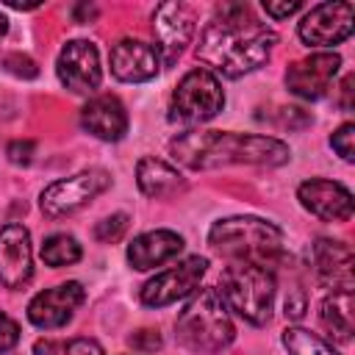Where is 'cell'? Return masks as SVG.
<instances>
[{"label":"cell","mask_w":355,"mask_h":355,"mask_svg":"<svg viewBox=\"0 0 355 355\" xmlns=\"http://www.w3.org/2000/svg\"><path fill=\"white\" fill-rule=\"evenodd\" d=\"M136 183L141 194L155 197V200H166V197L186 191V178L172 164L161 158H150V155L136 164Z\"/></svg>","instance_id":"ffe728a7"},{"label":"cell","mask_w":355,"mask_h":355,"mask_svg":"<svg viewBox=\"0 0 355 355\" xmlns=\"http://www.w3.org/2000/svg\"><path fill=\"white\" fill-rule=\"evenodd\" d=\"M222 108H225V92L219 78L211 69L197 67L186 72L175 86L169 103V119L180 125H202L214 119Z\"/></svg>","instance_id":"8992f818"},{"label":"cell","mask_w":355,"mask_h":355,"mask_svg":"<svg viewBox=\"0 0 355 355\" xmlns=\"http://www.w3.org/2000/svg\"><path fill=\"white\" fill-rule=\"evenodd\" d=\"M283 344H286L288 355H338L324 338H319L316 333H311L305 327H286Z\"/></svg>","instance_id":"603a6c76"},{"label":"cell","mask_w":355,"mask_h":355,"mask_svg":"<svg viewBox=\"0 0 355 355\" xmlns=\"http://www.w3.org/2000/svg\"><path fill=\"white\" fill-rule=\"evenodd\" d=\"M311 261H313V272H316L322 286H327L333 294H352V286H355V272H352L355 255L344 241L319 239L313 244Z\"/></svg>","instance_id":"5bb4252c"},{"label":"cell","mask_w":355,"mask_h":355,"mask_svg":"<svg viewBox=\"0 0 355 355\" xmlns=\"http://www.w3.org/2000/svg\"><path fill=\"white\" fill-rule=\"evenodd\" d=\"M108 186H111V175L100 166H92V169H83V172H75L69 178L50 183L42 191L39 205L47 216H67V214H75L78 208H83L97 194H103Z\"/></svg>","instance_id":"52a82bcc"},{"label":"cell","mask_w":355,"mask_h":355,"mask_svg":"<svg viewBox=\"0 0 355 355\" xmlns=\"http://www.w3.org/2000/svg\"><path fill=\"white\" fill-rule=\"evenodd\" d=\"M6 64H17V67H11V72H17V75H25V78L36 75V67H33V61L28 55H8Z\"/></svg>","instance_id":"4dcf8cb0"},{"label":"cell","mask_w":355,"mask_h":355,"mask_svg":"<svg viewBox=\"0 0 355 355\" xmlns=\"http://www.w3.org/2000/svg\"><path fill=\"white\" fill-rule=\"evenodd\" d=\"M194 8L186 3H161L153 11V33L158 39V53L164 64H175L194 36Z\"/></svg>","instance_id":"30bf717a"},{"label":"cell","mask_w":355,"mask_h":355,"mask_svg":"<svg viewBox=\"0 0 355 355\" xmlns=\"http://www.w3.org/2000/svg\"><path fill=\"white\" fill-rule=\"evenodd\" d=\"M6 31H8V19L0 14V36H6Z\"/></svg>","instance_id":"836d02e7"},{"label":"cell","mask_w":355,"mask_h":355,"mask_svg":"<svg viewBox=\"0 0 355 355\" xmlns=\"http://www.w3.org/2000/svg\"><path fill=\"white\" fill-rule=\"evenodd\" d=\"M338 67H341V55L338 53L305 55V58L294 61L286 69V86H288L291 94H297L302 100H319V97L327 94Z\"/></svg>","instance_id":"7c38bea8"},{"label":"cell","mask_w":355,"mask_h":355,"mask_svg":"<svg viewBox=\"0 0 355 355\" xmlns=\"http://www.w3.org/2000/svg\"><path fill=\"white\" fill-rule=\"evenodd\" d=\"M58 80L75 92V94H89L100 86L103 69H100V55L97 47L86 39H72L61 47L58 61H55Z\"/></svg>","instance_id":"8fae6325"},{"label":"cell","mask_w":355,"mask_h":355,"mask_svg":"<svg viewBox=\"0 0 355 355\" xmlns=\"http://www.w3.org/2000/svg\"><path fill=\"white\" fill-rule=\"evenodd\" d=\"M169 153L189 169H214L227 164L280 166L291 158L288 144L275 136L233 130H186L169 141Z\"/></svg>","instance_id":"7a4b0ae2"},{"label":"cell","mask_w":355,"mask_h":355,"mask_svg":"<svg viewBox=\"0 0 355 355\" xmlns=\"http://www.w3.org/2000/svg\"><path fill=\"white\" fill-rule=\"evenodd\" d=\"M175 330H178V338L194 352H219L236 336L230 311L216 294V288L194 291L191 300L178 313Z\"/></svg>","instance_id":"277c9868"},{"label":"cell","mask_w":355,"mask_h":355,"mask_svg":"<svg viewBox=\"0 0 355 355\" xmlns=\"http://www.w3.org/2000/svg\"><path fill=\"white\" fill-rule=\"evenodd\" d=\"M330 144H333V150H336L344 161H355V125H352V122H344V125L330 136Z\"/></svg>","instance_id":"d4e9b609"},{"label":"cell","mask_w":355,"mask_h":355,"mask_svg":"<svg viewBox=\"0 0 355 355\" xmlns=\"http://www.w3.org/2000/svg\"><path fill=\"white\" fill-rule=\"evenodd\" d=\"M208 244L230 261H247L269 269L283 252V230L261 216H227L214 222Z\"/></svg>","instance_id":"3957f363"},{"label":"cell","mask_w":355,"mask_h":355,"mask_svg":"<svg viewBox=\"0 0 355 355\" xmlns=\"http://www.w3.org/2000/svg\"><path fill=\"white\" fill-rule=\"evenodd\" d=\"M80 128L103 141H119L128 133V111L114 94L92 97L80 111Z\"/></svg>","instance_id":"ac0fdd59"},{"label":"cell","mask_w":355,"mask_h":355,"mask_svg":"<svg viewBox=\"0 0 355 355\" xmlns=\"http://www.w3.org/2000/svg\"><path fill=\"white\" fill-rule=\"evenodd\" d=\"M297 200L302 202L305 211L324 222H347L352 216V191L336 180L313 178L300 183Z\"/></svg>","instance_id":"9a60e30c"},{"label":"cell","mask_w":355,"mask_h":355,"mask_svg":"<svg viewBox=\"0 0 355 355\" xmlns=\"http://www.w3.org/2000/svg\"><path fill=\"white\" fill-rule=\"evenodd\" d=\"M125 230H128V214H111L103 222H97L94 239L103 244H111V241H119L125 236Z\"/></svg>","instance_id":"cb8c5ba5"},{"label":"cell","mask_w":355,"mask_h":355,"mask_svg":"<svg viewBox=\"0 0 355 355\" xmlns=\"http://www.w3.org/2000/svg\"><path fill=\"white\" fill-rule=\"evenodd\" d=\"M17 341H19V327H17V322L0 311V355L8 352Z\"/></svg>","instance_id":"4316f807"},{"label":"cell","mask_w":355,"mask_h":355,"mask_svg":"<svg viewBox=\"0 0 355 355\" xmlns=\"http://www.w3.org/2000/svg\"><path fill=\"white\" fill-rule=\"evenodd\" d=\"M33 150H36V147H33V141H28V139H25V141H11L6 153H8V158H11L14 164H31Z\"/></svg>","instance_id":"f546056e"},{"label":"cell","mask_w":355,"mask_h":355,"mask_svg":"<svg viewBox=\"0 0 355 355\" xmlns=\"http://www.w3.org/2000/svg\"><path fill=\"white\" fill-rule=\"evenodd\" d=\"M64 355H103V347L94 338H75L67 344Z\"/></svg>","instance_id":"f1b7e54d"},{"label":"cell","mask_w":355,"mask_h":355,"mask_svg":"<svg viewBox=\"0 0 355 355\" xmlns=\"http://www.w3.org/2000/svg\"><path fill=\"white\" fill-rule=\"evenodd\" d=\"M302 8V3L300 0H283V3H277V0H263V11L272 17V19H283V17H291V14H297Z\"/></svg>","instance_id":"83f0119b"},{"label":"cell","mask_w":355,"mask_h":355,"mask_svg":"<svg viewBox=\"0 0 355 355\" xmlns=\"http://www.w3.org/2000/svg\"><path fill=\"white\" fill-rule=\"evenodd\" d=\"M161 53L155 44L141 39H122L111 47V72L116 80L125 83H144L158 75L161 69Z\"/></svg>","instance_id":"2e32d148"},{"label":"cell","mask_w":355,"mask_h":355,"mask_svg":"<svg viewBox=\"0 0 355 355\" xmlns=\"http://www.w3.org/2000/svg\"><path fill=\"white\" fill-rule=\"evenodd\" d=\"M80 302H83V286L78 280H67V283L39 291L28 302V319L42 330H53V327L67 324Z\"/></svg>","instance_id":"4fadbf2b"},{"label":"cell","mask_w":355,"mask_h":355,"mask_svg":"<svg viewBox=\"0 0 355 355\" xmlns=\"http://www.w3.org/2000/svg\"><path fill=\"white\" fill-rule=\"evenodd\" d=\"M352 75H347L344 80H341V105H344V111H349L352 108Z\"/></svg>","instance_id":"1f68e13d"},{"label":"cell","mask_w":355,"mask_h":355,"mask_svg":"<svg viewBox=\"0 0 355 355\" xmlns=\"http://www.w3.org/2000/svg\"><path fill=\"white\" fill-rule=\"evenodd\" d=\"M319 322L322 327L338 341L347 344L355 333V313H352V294H330L319 305Z\"/></svg>","instance_id":"44dd1931"},{"label":"cell","mask_w":355,"mask_h":355,"mask_svg":"<svg viewBox=\"0 0 355 355\" xmlns=\"http://www.w3.org/2000/svg\"><path fill=\"white\" fill-rule=\"evenodd\" d=\"M275 275L266 266L247 263V261H233L219 280L216 294L227 305V311L239 313L250 324H266L272 316L275 305Z\"/></svg>","instance_id":"5b68a950"},{"label":"cell","mask_w":355,"mask_h":355,"mask_svg":"<svg viewBox=\"0 0 355 355\" xmlns=\"http://www.w3.org/2000/svg\"><path fill=\"white\" fill-rule=\"evenodd\" d=\"M205 269H208V261L200 258V255H191L186 261H180L178 266L155 275L153 280L144 283L141 288V302L147 308H164V305H172L189 294H194L205 277Z\"/></svg>","instance_id":"9c48e42d"},{"label":"cell","mask_w":355,"mask_h":355,"mask_svg":"<svg viewBox=\"0 0 355 355\" xmlns=\"http://www.w3.org/2000/svg\"><path fill=\"white\" fill-rule=\"evenodd\" d=\"M183 250V236L175 230H147L136 236L128 247V263L139 272L155 269L166 261H172Z\"/></svg>","instance_id":"d6986e66"},{"label":"cell","mask_w":355,"mask_h":355,"mask_svg":"<svg viewBox=\"0 0 355 355\" xmlns=\"http://www.w3.org/2000/svg\"><path fill=\"white\" fill-rule=\"evenodd\" d=\"M130 347L136 349V352H155L158 347H161V336H158V330H136L130 338Z\"/></svg>","instance_id":"484cf974"},{"label":"cell","mask_w":355,"mask_h":355,"mask_svg":"<svg viewBox=\"0 0 355 355\" xmlns=\"http://www.w3.org/2000/svg\"><path fill=\"white\" fill-rule=\"evenodd\" d=\"M352 28H355L352 3L349 0H338V3L313 6L302 17L297 33L308 47H333V44L347 42L352 36Z\"/></svg>","instance_id":"ba28073f"},{"label":"cell","mask_w":355,"mask_h":355,"mask_svg":"<svg viewBox=\"0 0 355 355\" xmlns=\"http://www.w3.org/2000/svg\"><path fill=\"white\" fill-rule=\"evenodd\" d=\"M33 275L31 233L22 225L0 227V283L8 288H22Z\"/></svg>","instance_id":"e0dca14e"},{"label":"cell","mask_w":355,"mask_h":355,"mask_svg":"<svg viewBox=\"0 0 355 355\" xmlns=\"http://www.w3.org/2000/svg\"><path fill=\"white\" fill-rule=\"evenodd\" d=\"M277 44V36L252 17L244 3H225L200 36L197 55L225 78H241L263 67Z\"/></svg>","instance_id":"6da1fadb"},{"label":"cell","mask_w":355,"mask_h":355,"mask_svg":"<svg viewBox=\"0 0 355 355\" xmlns=\"http://www.w3.org/2000/svg\"><path fill=\"white\" fill-rule=\"evenodd\" d=\"M39 255H42V261L47 266H55L58 269V266H69V263L80 261L83 250H80V244H78L75 236H69V233H53V236L44 239Z\"/></svg>","instance_id":"7402d4cb"},{"label":"cell","mask_w":355,"mask_h":355,"mask_svg":"<svg viewBox=\"0 0 355 355\" xmlns=\"http://www.w3.org/2000/svg\"><path fill=\"white\" fill-rule=\"evenodd\" d=\"M94 14H97V8H94V6H78V8H75V17H78L80 22H89Z\"/></svg>","instance_id":"d6a6232c"}]
</instances>
